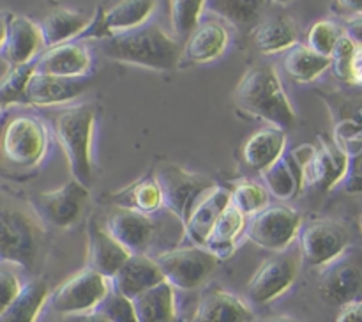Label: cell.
Returning <instances> with one entry per match:
<instances>
[{"label":"cell","mask_w":362,"mask_h":322,"mask_svg":"<svg viewBox=\"0 0 362 322\" xmlns=\"http://www.w3.org/2000/svg\"><path fill=\"white\" fill-rule=\"evenodd\" d=\"M103 55L124 64L170 71L180 60V48L161 27L145 23L133 30L113 34L101 41Z\"/></svg>","instance_id":"1"},{"label":"cell","mask_w":362,"mask_h":322,"mask_svg":"<svg viewBox=\"0 0 362 322\" xmlns=\"http://www.w3.org/2000/svg\"><path fill=\"white\" fill-rule=\"evenodd\" d=\"M233 101L240 112L265 120L269 126L286 130L296 122L292 103L271 66H257L246 71L237 84Z\"/></svg>","instance_id":"2"},{"label":"cell","mask_w":362,"mask_h":322,"mask_svg":"<svg viewBox=\"0 0 362 322\" xmlns=\"http://www.w3.org/2000/svg\"><path fill=\"white\" fill-rule=\"evenodd\" d=\"M95 110L90 105H76L60 110L53 117V133L66 154L73 179L90 186L92 137H94Z\"/></svg>","instance_id":"3"},{"label":"cell","mask_w":362,"mask_h":322,"mask_svg":"<svg viewBox=\"0 0 362 322\" xmlns=\"http://www.w3.org/2000/svg\"><path fill=\"white\" fill-rule=\"evenodd\" d=\"M318 269V294L325 303L343 308L362 299L361 246H349Z\"/></svg>","instance_id":"4"},{"label":"cell","mask_w":362,"mask_h":322,"mask_svg":"<svg viewBox=\"0 0 362 322\" xmlns=\"http://www.w3.org/2000/svg\"><path fill=\"white\" fill-rule=\"evenodd\" d=\"M0 236L2 264L20 265L25 269L35 264L42 248V229L37 219L21 209L4 205Z\"/></svg>","instance_id":"5"},{"label":"cell","mask_w":362,"mask_h":322,"mask_svg":"<svg viewBox=\"0 0 362 322\" xmlns=\"http://www.w3.org/2000/svg\"><path fill=\"white\" fill-rule=\"evenodd\" d=\"M156 214L136 211V209L113 205L106 214L105 229L122 244L131 255H148L156 241L168 232L166 219H156Z\"/></svg>","instance_id":"6"},{"label":"cell","mask_w":362,"mask_h":322,"mask_svg":"<svg viewBox=\"0 0 362 322\" xmlns=\"http://www.w3.org/2000/svg\"><path fill=\"white\" fill-rule=\"evenodd\" d=\"M154 258L166 282L180 290H194L204 285L221 262L205 246L194 244L161 251Z\"/></svg>","instance_id":"7"},{"label":"cell","mask_w":362,"mask_h":322,"mask_svg":"<svg viewBox=\"0 0 362 322\" xmlns=\"http://www.w3.org/2000/svg\"><path fill=\"white\" fill-rule=\"evenodd\" d=\"M156 179L165 195V209L186 225L198 202L216 186L214 180L202 173L187 172L175 163H163L156 170Z\"/></svg>","instance_id":"8"},{"label":"cell","mask_w":362,"mask_h":322,"mask_svg":"<svg viewBox=\"0 0 362 322\" xmlns=\"http://www.w3.org/2000/svg\"><path fill=\"white\" fill-rule=\"evenodd\" d=\"M293 158L303 168L304 188L332 190L339 186L349 168V156L332 142H320V145L303 144L292 151Z\"/></svg>","instance_id":"9"},{"label":"cell","mask_w":362,"mask_h":322,"mask_svg":"<svg viewBox=\"0 0 362 322\" xmlns=\"http://www.w3.org/2000/svg\"><path fill=\"white\" fill-rule=\"evenodd\" d=\"M112 290V280L85 268L62 283L52 296V308L60 315H78L95 310Z\"/></svg>","instance_id":"10"},{"label":"cell","mask_w":362,"mask_h":322,"mask_svg":"<svg viewBox=\"0 0 362 322\" xmlns=\"http://www.w3.org/2000/svg\"><path fill=\"white\" fill-rule=\"evenodd\" d=\"M48 151V131L42 120L18 115L6 124L2 133L4 158L18 166H32Z\"/></svg>","instance_id":"11"},{"label":"cell","mask_w":362,"mask_h":322,"mask_svg":"<svg viewBox=\"0 0 362 322\" xmlns=\"http://www.w3.org/2000/svg\"><path fill=\"white\" fill-rule=\"evenodd\" d=\"M88 197V186L71 179L57 190L35 195L32 198V209L42 222L57 229H71L83 216Z\"/></svg>","instance_id":"12"},{"label":"cell","mask_w":362,"mask_h":322,"mask_svg":"<svg viewBox=\"0 0 362 322\" xmlns=\"http://www.w3.org/2000/svg\"><path fill=\"white\" fill-rule=\"evenodd\" d=\"M300 218L288 205H269L251 216L246 226V237L257 246L271 251H285L300 230Z\"/></svg>","instance_id":"13"},{"label":"cell","mask_w":362,"mask_h":322,"mask_svg":"<svg viewBox=\"0 0 362 322\" xmlns=\"http://www.w3.org/2000/svg\"><path fill=\"white\" fill-rule=\"evenodd\" d=\"M349 246V230L334 219H313L299 230L300 253L315 268H322Z\"/></svg>","instance_id":"14"},{"label":"cell","mask_w":362,"mask_h":322,"mask_svg":"<svg viewBox=\"0 0 362 322\" xmlns=\"http://www.w3.org/2000/svg\"><path fill=\"white\" fill-rule=\"evenodd\" d=\"M297 275H299V260L296 255L286 251L274 255L267 258L251 276L246 289L247 297L255 304L271 303L293 285Z\"/></svg>","instance_id":"15"},{"label":"cell","mask_w":362,"mask_h":322,"mask_svg":"<svg viewBox=\"0 0 362 322\" xmlns=\"http://www.w3.org/2000/svg\"><path fill=\"white\" fill-rule=\"evenodd\" d=\"M156 4L158 0H119L110 9H98L80 39L94 38L103 41L113 34L141 27L152 16Z\"/></svg>","instance_id":"16"},{"label":"cell","mask_w":362,"mask_h":322,"mask_svg":"<svg viewBox=\"0 0 362 322\" xmlns=\"http://www.w3.org/2000/svg\"><path fill=\"white\" fill-rule=\"evenodd\" d=\"M45 46L42 32L39 25L20 14H4L2 39H0V53L2 59L13 66L28 64L39 57Z\"/></svg>","instance_id":"17"},{"label":"cell","mask_w":362,"mask_h":322,"mask_svg":"<svg viewBox=\"0 0 362 322\" xmlns=\"http://www.w3.org/2000/svg\"><path fill=\"white\" fill-rule=\"evenodd\" d=\"M88 87V78H64L37 73L30 78L25 91V105L53 106L69 103L83 94Z\"/></svg>","instance_id":"18"},{"label":"cell","mask_w":362,"mask_h":322,"mask_svg":"<svg viewBox=\"0 0 362 322\" xmlns=\"http://www.w3.org/2000/svg\"><path fill=\"white\" fill-rule=\"evenodd\" d=\"M88 268L95 269L112 280L120 271L127 258L131 257L129 250L122 246L105 226L99 225L94 218L88 219Z\"/></svg>","instance_id":"19"},{"label":"cell","mask_w":362,"mask_h":322,"mask_svg":"<svg viewBox=\"0 0 362 322\" xmlns=\"http://www.w3.org/2000/svg\"><path fill=\"white\" fill-rule=\"evenodd\" d=\"M92 67V57L81 42L71 41L48 48L37 57V73L64 78H83Z\"/></svg>","instance_id":"20"},{"label":"cell","mask_w":362,"mask_h":322,"mask_svg":"<svg viewBox=\"0 0 362 322\" xmlns=\"http://www.w3.org/2000/svg\"><path fill=\"white\" fill-rule=\"evenodd\" d=\"M230 204H232V191L226 188L214 186L209 193H205L184 225L186 239L191 241L194 246H205L209 234L214 229L219 216L230 207Z\"/></svg>","instance_id":"21"},{"label":"cell","mask_w":362,"mask_h":322,"mask_svg":"<svg viewBox=\"0 0 362 322\" xmlns=\"http://www.w3.org/2000/svg\"><path fill=\"white\" fill-rule=\"evenodd\" d=\"M161 282H165V275L154 257L131 255L120 271L112 278V287L117 292L134 299Z\"/></svg>","instance_id":"22"},{"label":"cell","mask_w":362,"mask_h":322,"mask_svg":"<svg viewBox=\"0 0 362 322\" xmlns=\"http://www.w3.org/2000/svg\"><path fill=\"white\" fill-rule=\"evenodd\" d=\"M189 322H253V311L235 294L214 289L200 297Z\"/></svg>","instance_id":"23"},{"label":"cell","mask_w":362,"mask_h":322,"mask_svg":"<svg viewBox=\"0 0 362 322\" xmlns=\"http://www.w3.org/2000/svg\"><path fill=\"white\" fill-rule=\"evenodd\" d=\"M286 152V133L285 130L276 126L262 127L255 131L246 140L243 147V158L247 166L264 172L274 165Z\"/></svg>","instance_id":"24"},{"label":"cell","mask_w":362,"mask_h":322,"mask_svg":"<svg viewBox=\"0 0 362 322\" xmlns=\"http://www.w3.org/2000/svg\"><path fill=\"white\" fill-rule=\"evenodd\" d=\"M228 46V32L216 21L200 23L187 38L184 59L191 64H207L223 55Z\"/></svg>","instance_id":"25"},{"label":"cell","mask_w":362,"mask_h":322,"mask_svg":"<svg viewBox=\"0 0 362 322\" xmlns=\"http://www.w3.org/2000/svg\"><path fill=\"white\" fill-rule=\"evenodd\" d=\"M246 226L247 216L240 212L235 205L230 204V207L219 216L214 229L209 234L207 241H205V248L211 253H214L219 260H226L235 251L240 236L246 234Z\"/></svg>","instance_id":"26"},{"label":"cell","mask_w":362,"mask_h":322,"mask_svg":"<svg viewBox=\"0 0 362 322\" xmlns=\"http://www.w3.org/2000/svg\"><path fill=\"white\" fill-rule=\"evenodd\" d=\"M264 186L278 200H292L304 188L303 168L292 152H285L274 165L262 172Z\"/></svg>","instance_id":"27"},{"label":"cell","mask_w":362,"mask_h":322,"mask_svg":"<svg viewBox=\"0 0 362 322\" xmlns=\"http://www.w3.org/2000/svg\"><path fill=\"white\" fill-rule=\"evenodd\" d=\"M90 20L92 18L85 16L80 11L64 9V7L52 11L39 25L42 32V39H45V46L46 48H53V46L80 39L81 34L90 25Z\"/></svg>","instance_id":"28"},{"label":"cell","mask_w":362,"mask_h":322,"mask_svg":"<svg viewBox=\"0 0 362 322\" xmlns=\"http://www.w3.org/2000/svg\"><path fill=\"white\" fill-rule=\"evenodd\" d=\"M49 296L45 280L25 283L21 292L0 311V322H35Z\"/></svg>","instance_id":"29"},{"label":"cell","mask_w":362,"mask_h":322,"mask_svg":"<svg viewBox=\"0 0 362 322\" xmlns=\"http://www.w3.org/2000/svg\"><path fill=\"white\" fill-rule=\"evenodd\" d=\"M253 39L262 53L286 52L297 45L299 30L286 16H272L258 23L253 30Z\"/></svg>","instance_id":"30"},{"label":"cell","mask_w":362,"mask_h":322,"mask_svg":"<svg viewBox=\"0 0 362 322\" xmlns=\"http://www.w3.org/2000/svg\"><path fill=\"white\" fill-rule=\"evenodd\" d=\"M140 322H172L175 315V287L165 282L134 297Z\"/></svg>","instance_id":"31"},{"label":"cell","mask_w":362,"mask_h":322,"mask_svg":"<svg viewBox=\"0 0 362 322\" xmlns=\"http://www.w3.org/2000/svg\"><path fill=\"white\" fill-rule=\"evenodd\" d=\"M283 66L292 80L299 81V84H310V81L317 80L327 67L332 66V60L331 57H324L311 50L308 45L297 42L296 46L286 50Z\"/></svg>","instance_id":"32"},{"label":"cell","mask_w":362,"mask_h":322,"mask_svg":"<svg viewBox=\"0 0 362 322\" xmlns=\"http://www.w3.org/2000/svg\"><path fill=\"white\" fill-rule=\"evenodd\" d=\"M113 200L117 202L115 205L136 209V211L147 212V214H154V212L165 209V195H163L161 184L156 179V176L145 177V179L134 183L133 186L119 191L113 195Z\"/></svg>","instance_id":"33"},{"label":"cell","mask_w":362,"mask_h":322,"mask_svg":"<svg viewBox=\"0 0 362 322\" xmlns=\"http://www.w3.org/2000/svg\"><path fill=\"white\" fill-rule=\"evenodd\" d=\"M265 2L267 0H207L205 9L235 27H247L258 20Z\"/></svg>","instance_id":"34"},{"label":"cell","mask_w":362,"mask_h":322,"mask_svg":"<svg viewBox=\"0 0 362 322\" xmlns=\"http://www.w3.org/2000/svg\"><path fill=\"white\" fill-rule=\"evenodd\" d=\"M35 71H37V59L21 66H13L4 74L0 81V99L4 108L9 105H25V91Z\"/></svg>","instance_id":"35"},{"label":"cell","mask_w":362,"mask_h":322,"mask_svg":"<svg viewBox=\"0 0 362 322\" xmlns=\"http://www.w3.org/2000/svg\"><path fill=\"white\" fill-rule=\"evenodd\" d=\"M230 191H232V204L235 205L240 212H244L247 218H251V216H255L257 212L269 207L271 193H269L267 188L255 183V180H239Z\"/></svg>","instance_id":"36"},{"label":"cell","mask_w":362,"mask_h":322,"mask_svg":"<svg viewBox=\"0 0 362 322\" xmlns=\"http://www.w3.org/2000/svg\"><path fill=\"white\" fill-rule=\"evenodd\" d=\"M207 0H170V21L177 35H187L198 27Z\"/></svg>","instance_id":"37"},{"label":"cell","mask_w":362,"mask_h":322,"mask_svg":"<svg viewBox=\"0 0 362 322\" xmlns=\"http://www.w3.org/2000/svg\"><path fill=\"white\" fill-rule=\"evenodd\" d=\"M94 311H98L99 315L108 318L110 322H140L134 301L124 296V294L117 292L113 287L106 294L105 299L95 306Z\"/></svg>","instance_id":"38"},{"label":"cell","mask_w":362,"mask_h":322,"mask_svg":"<svg viewBox=\"0 0 362 322\" xmlns=\"http://www.w3.org/2000/svg\"><path fill=\"white\" fill-rule=\"evenodd\" d=\"M345 35V28L336 21L320 20L308 32V46L324 57H331L339 39Z\"/></svg>","instance_id":"39"},{"label":"cell","mask_w":362,"mask_h":322,"mask_svg":"<svg viewBox=\"0 0 362 322\" xmlns=\"http://www.w3.org/2000/svg\"><path fill=\"white\" fill-rule=\"evenodd\" d=\"M334 144L345 152L349 158L362 152V124L352 117L336 119L334 122Z\"/></svg>","instance_id":"40"},{"label":"cell","mask_w":362,"mask_h":322,"mask_svg":"<svg viewBox=\"0 0 362 322\" xmlns=\"http://www.w3.org/2000/svg\"><path fill=\"white\" fill-rule=\"evenodd\" d=\"M357 48H359V45H356L345 34L339 39L331 55L332 71H334L336 78L345 81V84H354V62H356Z\"/></svg>","instance_id":"41"},{"label":"cell","mask_w":362,"mask_h":322,"mask_svg":"<svg viewBox=\"0 0 362 322\" xmlns=\"http://www.w3.org/2000/svg\"><path fill=\"white\" fill-rule=\"evenodd\" d=\"M23 285H21L20 278L14 275L13 269H9V264H2V271H0V304L7 306L18 294L21 292Z\"/></svg>","instance_id":"42"},{"label":"cell","mask_w":362,"mask_h":322,"mask_svg":"<svg viewBox=\"0 0 362 322\" xmlns=\"http://www.w3.org/2000/svg\"><path fill=\"white\" fill-rule=\"evenodd\" d=\"M339 186L350 195L362 193V152L349 158V168Z\"/></svg>","instance_id":"43"},{"label":"cell","mask_w":362,"mask_h":322,"mask_svg":"<svg viewBox=\"0 0 362 322\" xmlns=\"http://www.w3.org/2000/svg\"><path fill=\"white\" fill-rule=\"evenodd\" d=\"M336 322H362V299L343 306L339 310Z\"/></svg>","instance_id":"44"},{"label":"cell","mask_w":362,"mask_h":322,"mask_svg":"<svg viewBox=\"0 0 362 322\" xmlns=\"http://www.w3.org/2000/svg\"><path fill=\"white\" fill-rule=\"evenodd\" d=\"M345 34L352 39L356 45L362 46V14H356L345 23Z\"/></svg>","instance_id":"45"},{"label":"cell","mask_w":362,"mask_h":322,"mask_svg":"<svg viewBox=\"0 0 362 322\" xmlns=\"http://www.w3.org/2000/svg\"><path fill=\"white\" fill-rule=\"evenodd\" d=\"M66 322H110L108 318L99 315L98 311H87V314H78V315H67Z\"/></svg>","instance_id":"46"},{"label":"cell","mask_w":362,"mask_h":322,"mask_svg":"<svg viewBox=\"0 0 362 322\" xmlns=\"http://www.w3.org/2000/svg\"><path fill=\"white\" fill-rule=\"evenodd\" d=\"M336 2L341 4L345 9L352 11L354 14H362V0H336Z\"/></svg>","instance_id":"47"},{"label":"cell","mask_w":362,"mask_h":322,"mask_svg":"<svg viewBox=\"0 0 362 322\" xmlns=\"http://www.w3.org/2000/svg\"><path fill=\"white\" fill-rule=\"evenodd\" d=\"M262 322H300V321L290 317V315H274V317H269Z\"/></svg>","instance_id":"48"},{"label":"cell","mask_w":362,"mask_h":322,"mask_svg":"<svg viewBox=\"0 0 362 322\" xmlns=\"http://www.w3.org/2000/svg\"><path fill=\"white\" fill-rule=\"evenodd\" d=\"M346 117H352V119L359 120V122L362 124V103H361V106H357V108H356V112H354V113H350V115H346ZM339 119H343V117H339Z\"/></svg>","instance_id":"49"},{"label":"cell","mask_w":362,"mask_h":322,"mask_svg":"<svg viewBox=\"0 0 362 322\" xmlns=\"http://www.w3.org/2000/svg\"><path fill=\"white\" fill-rule=\"evenodd\" d=\"M272 2H278V4H288L290 0H272Z\"/></svg>","instance_id":"50"},{"label":"cell","mask_w":362,"mask_h":322,"mask_svg":"<svg viewBox=\"0 0 362 322\" xmlns=\"http://www.w3.org/2000/svg\"><path fill=\"white\" fill-rule=\"evenodd\" d=\"M359 225H361V230H362V214H361V218H359Z\"/></svg>","instance_id":"51"}]
</instances>
